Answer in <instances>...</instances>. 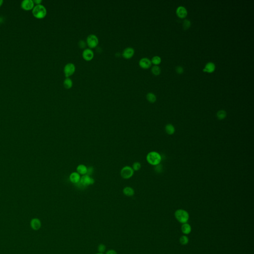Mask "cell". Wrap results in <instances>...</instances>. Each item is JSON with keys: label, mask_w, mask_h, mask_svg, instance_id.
<instances>
[{"label": "cell", "mask_w": 254, "mask_h": 254, "mask_svg": "<svg viewBox=\"0 0 254 254\" xmlns=\"http://www.w3.org/2000/svg\"><path fill=\"white\" fill-rule=\"evenodd\" d=\"M147 161L152 165L156 166L161 163L162 157L158 152L154 151L150 152L147 154L146 157Z\"/></svg>", "instance_id": "6da1fadb"}, {"label": "cell", "mask_w": 254, "mask_h": 254, "mask_svg": "<svg viewBox=\"0 0 254 254\" xmlns=\"http://www.w3.org/2000/svg\"><path fill=\"white\" fill-rule=\"evenodd\" d=\"M32 14L36 19H42L46 17L47 10L42 4L35 5L32 10Z\"/></svg>", "instance_id": "7a4b0ae2"}, {"label": "cell", "mask_w": 254, "mask_h": 254, "mask_svg": "<svg viewBox=\"0 0 254 254\" xmlns=\"http://www.w3.org/2000/svg\"><path fill=\"white\" fill-rule=\"evenodd\" d=\"M175 217L178 221L182 224L187 223L189 218V215L185 210L179 209L175 212Z\"/></svg>", "instance_id": "3957f363"}, {"label": "cell", "mask_w": 254, "mask_h": 254, "mask_svg": "<svg viewBox=\"0 0 254 254\" xmlns=\"http://www.w3.org/2000/svg\"><path fill=\"white\" fill-rule=\"evenodd\" d=\"M120 174L121 177L123 179H129L133 177L134 174V171L131 166H125L121 169Z\"/></svg>", "instance_id": "277c9868"}, {"label": "cell", "mask_w": 254, "mask_h": 254, "mask_svg": "<svg viewBox=\"0 0 254 254\" xmlns=\"http://www.w3.org/2000/svg\"><path fill=\"white\" fill-rule=\"evenodd\" d=\"M87 42L88 46L90 48H95L97 46V45L99 42L98 38L97 36H96V35L91 34L87 36Z\"/></svg>", "instance_id": "5b68a950"}, {"label": "cell", "mask_w": 254, "mask_h": 254, "mask_svg": "<svg viewBox=\"0 0 254 254\" xmlns=\"http://www.w3.org/2000/svg\"><path fill=\"white\" fill-rule=\"evenodd\" d=\"M75 65L72 63H69L65 65L64 72L65 73V77L69 78L75 72Z\"/></svg>", "instance_id": "8992f818"}, {"label": "cell", "mask_w": 254, "mask_h": 254, "mask_svg": "<svg viewBox=\"0 0 254 254\" xmlns=\"http://www.w3.org/2000/svg\"><path fill=\"white\" fill-rule=\"evenodd\" d=\"M81 184H82L84 187L85 188L87 186L91 185L93 184L94 183V180L92 178L90 177V176L87 175H84L82 176L80 178V181Z\"/></svg>", "instance_id": "52a82bcc"}, {"label": "cell", "mask_w": 254, "mask_h": 254, "mask_svg": "<svg viewBox=\"0 0 254 254\" xmlns=\"http://www.w3.org/2000/svg\"><path fill=\"white\" fill-rule=\"evenodd\" d=\"M21 8L24 10H33L35 6L34 2L33 0H24L21 4Z\"/></svg>", "instance_id": "ba28073f"}, {"label": "cell", "mask_w": 254, "mask_h": 254, "mask_svg": "<svg viewBox=\"0 0 254 254\" xmlns=\"http://www.w3.org/2000/svg\"><path fill=\"white\" fill-rule=\"evenodd\" d=\"M139 65L142 68L147 69L151 67L152 62L148 58H142L139 61Z\"/></svg>", "instance_id": "9c48e42d"}, {"label": "cell", "mask_w": 254, "mask_h": 254, "mask_svg": "<svg viewBox=\"0 0 254 254\" xmlns=\"http://www.w3.org/2000/svg\"><path fill=\"white\" fill-rule=\"evenodd\" d=\"M82 57L86 61H91L93 58V52L91 49H85L82 52Z\"/></svg>", "instance_id": "30bf717a"}, {"label": "cell", "mask_w": 254, "mask_h": 254, "mask_svg": "<svg viewBox=\"0 0 254 254\" xmlns=\"http://www.w3.org/2000/svg\"><path fill=\"white\" fill-rule=\"evenodd\" d=\"M176 15L180 19H184L187 17L188 15L187 10L185 7L180 6L178 7L176 10Z\"/></svg>", "instance_id": "8fae6325"}, {"label": "cell", "mask_w": 254, "mask_h": 254, "mask_svg": "<svg viewBox=\"0 0 254 254\" xmlns=\"http://www.w3.org/2000/svg\"><path fill=\"white\" fill-rule=\"evenodd\" d=\"M135 53V50L131 47H127L123 50L122 56L126 59H130L133 56Z\"/></svg>", "instance_id": "7c38bea8"}, {"label": "cell", "mask_w": 254, "mask_h": 254, "mask_svg": "<svg viewBox=\"0 0 254 254\" xmlns=\"http://www.w3.org/2000/svg\"><path fill=\"white\" fill-rule=\"evenodd\" d=\"M80 175L77 172H73L70 174L69 176L70 181L74 184H77L80 181Z\"/></svg>", "instance_id": "4fadbf2b"}, {"label": "cell", "mask_w": 254, "mask_h": 254, "mask_svg": "<svg viewBox=\"0 0 254 254\" xmlns=\"http://www.w3.org/2000/svg\"><path fill=\"white\" fill-rule=\"evenodd\" d=\"M215 70V65L212 62H208L203 69V72L208 73H212Z\"/></svg>", "instance_id": "5bb4252c"}, {"label": "cell", "mask_w": 254, "mask_h": 254, "mask_svg": "<svg viewBox=\"0 0 254 254\" xmlns=\"http://www.w3.org/2000/svg\"><path fill=\"white\" fill-rule=\"evenodd\" d=\"M87 167L84 164H80L77 167V172L80 175H84L87 173Z\"/></svg>", "instance_id": "9a60e30c"}, {"label": "cell", "mask_w": 254, "mask_h": 254, "mask_svg": "<svg viewBox=\"0 0 254 254\" xmlns=\"http://www.w3.org/2000/svg\"><path fill=\"white\" fill-rule=\"evenodd\" d=\"M123 193L124 195L127 197L133 196L135 194V191L133 188L126 187L123 190Z\"/></svg>", "instance_id": "2e32d148"}, {"label": "cell", "mask_w": 254, "mask_h": 254, "mask_svg": "<svg viewBox=\"0 0 254 254\" xmlns=\"http://www.w3.org/2000/svg\"><path fill=\"white\" fill-rule=\"evenodd\" d=\"M31 226L34 230H37L41 227V222L37 218H34L31 222Z\"/></svg>", "instance_id": "e0dca14e"}, {"label": "cell", "mask_w": 254, "mask_h": 254, "mask_svg": "<svg viewBox=\"0 0 254 254\" xmlns=\"http://www.w3.org/2000/svg\"><path fill=\"white\" fill-rule=\"evenodd\" d=\"M165 130L166 133L169 135H172L174 134L175 131V129L174 126L171 124H168L166 125L165 127Z\"/></svg>", "instance_id": "ac0fdd59"}, {"label": "cell", "mask_w": 254, "mask_h": 254, "mask_svg": "<svg viewBox=\"0 0 254 254\" xmlns=\"http://www.w3.org/2000/svg\"><path fill=\"white\" fill-rule=\"evenodd\" d=\"M181 230H182V231L183 233L185 234H188L191 232L192 228H191V226L190 225V224L185 223V224H183L182 226Z\"/></svg>", "instance_id": "d6986e66"}, {"label": "cell", "mask_w": 254, "mask_h": 254, "mask_svg": "<svg viewBox=\"0 0 254 254\" xmlns=\"http://www.w3.org/2000/svg\"><path fill=\"white\" fill-rule=\"evenodd\" d=\"M226 116H227V113L224 110H219L217 113V118L219 120L224 119Z\"/></svg>", "instance_id": "ffe728a7"}, {"label": "cell", "mask_w": 254, "mask_h": 254, "mask_svg": "<svg viewBox=\"0 0 254 254\" xmlns=\"http://www.w3.org/2000/svg\"><path fill=\"white\" fill-rule=\"evenodd\" d=\"M146 97H147V99L148 101H149V102L152 103L155 102L156 100V97L155 94L153 93H152V92H149V93L147 94Z\"/></svg>", "instance_id": "44dd1931"}, {"label": "cell", "mask_w": 254, "mask_h": 254, "mask_svg": "<svg viewBox=\"0 0 254 254\" xmlns=\"http://www.w3.org/2000/svg\"><path fill=\"white\" fill-rule=\"evenodd\" d=\"M64 86L66 89H71L73 86V82L72 80L69 78H67V79H65L64 81Z\"/></svg>", "instance_id": "7402d4cb"}, {"label": "cell", "mask_w": 254, "mask_h": 254, "mask_svg": "<svg viewBox=\"0 0 254 254\" xmlns=\"http://www.w3.org/2000/svg\"><path fill=\"white\" fill-rule=\"evenodd\" d=\"M151 62H152V63L154 64V65H155V66H157L161 63V59L160 57L155 56L152 58Z\"/></svg>", "instance_id": "603a6c76"}, {"label": "cell", "mask_w": 254, "mask_h": 254, "mask_svg": "<svg viewBox=\"0 0 254 254\" xmlns=\"http://www.w3.org/2000/svg\"><path fill=\"white\" fill-rule=\"evenodd\" d=\"M152 72L154 75H159L161 73V68L157 66H154L152 68Z\"/></svg>", "instance_id": "cb8c5ba5"}, {"label": "cell", "mask_w": 254, "mask_h": 254, "mask_svg": "<svg viewBox=\"0 0 254 254\" xmlns=\"http://www.w3.org/2000/svg\"><path fill=\"white\" fill-rule=\"evenodd\" d=\"M141 167H142L141 164L140 163V162H135L134 163L131 168H133L134 171H137L140 170V169L141 168Z\"/></svg>", "instance_id": "d4e9b609"}, {"label": "cell", "mask_w": 254, "mask_h": 254, "mask_svg": "<svg viewBox=\"0 0 254 254\" xmlns=\"http://www.w3.org/2000/svg\"><path fill=\"white\" fill-rule=\"evenodd\" d=\"M180 242L182 245H185L188 243L189 239L186 236H181L180 239Z\"/></svg>", "instance_id": "484cf974"}, {"label": "cell", "mask_w": 254, "mask_h": 254, "mask_svg": "<svg viewBox=\"0 0 254 254\" xmlns=\"http://www.w3.org/2000/svg\"><path fill=\"white\" fill-rule=\"evenodd\" d=\"M191 25V21L188 19H185L183 24V29L184 30H187L189 28Z\"/></svg>", "instance_id": "4316f807"}, {"label": "cell", "mask_w": 254, "mask_h": 254, "mask_svg": "<svg viewBox=\"0 0 254 254\" xmlns=\"http://www.w3.org/2000/svg\"><path fill=\"white\" fill-rule=\"evenodd\" d=\"M154 166H155L154 169H155L156 172H157L158 173L161 172V171L162 170V169H163V167H162V166L161 165V164H159L157 165Z\"/></svg>", "instance_id": "83f0119b"}, {"label": "cell", "mask_w": 254, "mask_h": 254, "mask_svg": "<svg viewBox=\"0 0 254 254\" xmlns=\"http://www.w3.org/2000/svg\"><path fill=\"white\" fill-rule=\"evenodd\" d=\"M176 72L178 74H182L184 72V69L181 66H177L176 68Z\"/></svg>", "instance_id": "f1b7e54d"}, {"label": "cell", "mask_w": 254, "mask_h": 254, "mask_svg": "<svg viewBox=\"0 0 254 254\" xmlns=\"http://www.w3.org/2000/svg\"><path fill=\"white\" fill-rule=\"evenodd\" d=\"M78 45L80 48H84L86 47V43L84 40H80L78 43Z\"/></svg>", "instance_id": "f546056e"}, {"label": "cell", "mask_w": 254, "mask_h": 254, "mask_svg": "<svg viewBox=\"0 0 254 254\" xmlns=\"http://www.w3.org/2000/svg\"><path fill=\"white\" fill-rule=\"evenodd\" d=\"M93 168L92 166H89V167H87V175L89 176H91V175H92V173H93Z\"/></svg>", "instance_id": "4dcf8cb0"}, {"label": "cell", "mask_w": 254, "mask_h": 254, "mask_svg": "<svg viewBox=\"0 0 254 254\" xmlns=\"http://www.w3.org/2000/svg\"><path fill=\"white\" fill-rule=\"evenodd\" d=\"M105 249H106L105 246L103 245V244H100V245L99 246V247H98V250H99V252H100L101 253L104 252L105 250Z\"/></svg>", "instance_id": "1f68e13d"}, {"label": "cell", "mask_w": 254, "mask_h": 254, "mask_svg": "<svg viewBox=\"0 0 254 254\" xmlns=\"http://www.w3.org/2000/svg\"><path fill=\"white\" fill-rule=\"evenodd\" d=\"M33 2H34V4H36V5H38L41 4L42 1V0H34Z\"/></svg>", "instance_id": "d6a6232c"}, {"label": "cell", "mask_w": 254, "mask_h": 254, "mask_svg": "<svg viewBox=\"0 0 254 254\" xmlns=\"http://www.w3.org/2000/svg\"><path fill=\"white\" fill-rule=\"evenodd\" d=\"M106 254H117V253H116V251H114V250H109V251H108L106 253Z\"/></svg>", "instance_id": "836d02e7"}, {"label": "cell", "mask_w": 254, "mask_h": 254, "mask_svg": "<svg viewBox=\"0 0 254 254\" xmlns=\"http://www.w3.org/2000/svg\"><path fill=\"white\" fill-rule=\"evenodd\" d=\"M3 3V0H0V7H1Z\"/></svg>", "instance_id": "e575fe53"}, {"label": "cell", "mask_w": 254, "mask_h": 254, "mask_svg": "<svg viewBox=\"0 0 254 254\" xmlns=\"http://www.w3.org/2000/svg\"><path fill=\"white\" fill-rule=\"evenodd\" d=\"M102 254V253H99V254Z\"/></svg>", "instance_id": "d590c367"}]
</instances>
